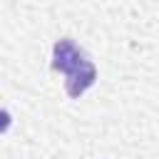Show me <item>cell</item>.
<instances>
[{
    "mask_svg": "<svg viewBox=\"0 0 159 159\" xmlns=\"http://www.w3.org/2000/svg\"><path fill=\"white\" fill-rule=\"evenodd\" d=\"M94 80H97V70H94V65L84 57L72 72H67V80H65L67 94H70V97H80L84 89H89V87L94 84Z\"/></svg>",
    "mask_w": 159,
    "mask_h": 159,
    "instance_id": "1",
    "label": "cell"
},
{
    "mask_svg": "<svg viewBox=\"0 0 159 159\" xmlns=\"http://www.w3.org/2000/svg\"><path fill=\"white\" fill-rule=\"evenodd\" d=\"M84 60V55H82V50L72 42V40H60L57 45H55V52H52V67L55 70H60V72H72L80 62Z\"/></svg>",
    "mask_w": 159,
    "mask_h": 159,
    "instance_id": "2",
    "label": "cell"
},
{
    "mask_svg": "<svg viewBox=\"0 0 159 159\" xmlns=\"http://www.w3.org/2000/svg\"><path fill=\"white\" fill-rule=\"evenodd\" d=\"M7 127H10V114L5 109H0V132H5Z\"/></svg>",
    "mask_w": 159,
    "mask_h": 159,
    "instance_id": "3",
    "label": "cell"
}]
</instances>
